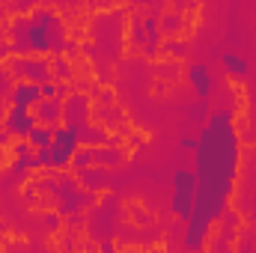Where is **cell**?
I'll return each instance as SVG.
<instances>
[{
	"label": "cell",
	"instance_id": "cell-7",
	"mask_svg": "<svg viewBox=\"0 0 256 253\" xmlns=\"http://www.w3.org/2000/svg\"><path fill=\"white\" fill-rule=\"evenodd\" d=\"M36 126H39V122H36L33 110H18V108H9V114H6V120H3V131H6L9 137H21V140H27L30 131Z\"/></svg>",
	"mask_w": 256,
	"mask_h": 253
},
{
	"label": "cell",
	"instance_id": "cell-22",
	"mask_svg": "<svg viewBox=\"0 0 256 253\" xmlns=\"http://www.w3.org/2000/svg\"><path fill=\"white\" fill-rule=\"evenodd\" d=\"M0 146H9V134H6L3 128H0Z\"/></svg>",
	"mask_w": 256,
	"mask_h": 253
},
{
	"label": "cell",
	"instance_id": "cell-2",
	"mask_svg": "<svg viewBox=\"0 0 256 253\" xmlns=\"http://www.w3.org/2000/svg\"><path fill=\"white\" fill-rule=\"evenodd\" d=\"M66 45V27L51 9H33L9 24V51L15 57H63Z\"/></svg>",
	"mask_w": 256,
	"mask_h": 253
},
{
	"label": "cell",
	"instance_id": "cell-18",
	"mask_svg": "<svg viewBox=\"0 0 256 253\" xmlns=\"http://www.w3.org/2000/svg\"><path fill=\"white\" fill-rule=\"evenodd\" d=\"M179 149H182V152H191V155H194V149H196V137H191V134H182V137H179Z\"/></svg>",
	"mask_w": 256,
	"mask_h": 253
},
{
	"label": "cell",
	"instance_id": "cell-6",
	"mask_svg": "<svg viewBox=\"0 0 256 253\" xmlns=\"http://www.w3.org/2000/svg\"><path fill=\"white\" fill-rule=\"evenodd\" d=\"M90 98L86 96H68L63 102V120H66V128H72L78 137L90 128Z\"/></svg>",
	"mask_w": 256,
	"mask_h": 253
},
{
	"label": "cell",
	"instance_id": "cell-4",
	"mask_svg": "<svg viewBox=\"0 0 256 253\" xmlns=\"http://www.w3.org/2000/svg\"><path fill=\"white\" fill-rule=\"evenodd\" d=\"M196 206V176L194 170H176L173 173V190H170V208L179 220L188 224Z\"/></svg>",
	"mask_w": 256,
	"mask_h": 253
},
{
	"label": "cell",
	"instance_id": "cell-11",
	"mask_svg": "<svg viewBox=\"0 0 256 253\" xmlns=\"http://www.w3.org/2000/svg\"><path fill=\"white\" fill-rule=\"evenodd\" d=\"M9 167H12V170H9V179H12V182H24V179H27L30 173H36L42 164H39L36 155H24V158H15Z\"/></svg>",
	"mask_w": 256,
	"mask_h": 253
},
{
	"label": "cell",
	"instance_id": "cell-13",
	"mask_svg": "<svg viewBox=\"0 0 256 253\" xmlns=\"http://www.w3.org/2000/svg\"><path fill=\"white\" fill-rule=\"evenodd\" d=\"M51 140H54V128H48V126H36L33 131H30V137H27V143H30L36 152L48 149V146H51Z\"/></svg>",
	"mask_w": 256,
	"mask_h": 253
},
{
	"label": "cell",
	"instance_id": "cell-17",
	"mask_svg": "<svg viewBox=\"0 0 256 253\" xmlns=\"http://www.w3.org/2000/svg\"><path fill=\"white\" fill-rule=\"evenodd\" d=\"M9 149H12V155H15V158H24V155H33V146H30L27 140H21V143H12Z\"/></svg>",
	"mask_w": 256,
	"mask_h": 253
},
{
	"label": "cell",
	"instance_id": "cell-5",
	"mask_svg": "<svg viewBox=\"0 0 256 253\" xmlns=\"http://www.w3.org/2000/svg\"><path fill=\"white\" fill-rule=\"evenodd\" d=\"M9 74H15L18 80H27V84H48V80H54V74H51V60H45V57H12L9 63Z\"/></svg>",
	"mask_w": 256,
	"mask_h": 253
},
{
	"label": "cell",
	"instance_id": "cell-19",
	"mask_svg": "<svg viewBox=\"0 0 256 253\" xmlns=\"http://www.w3.org/2000/svg\"><path fill=\"white\" fill-rule=\"evenodd\" d=\"M164 30H179V18L176 15H167L164 18Z\"/></svg>",
	"mask_w": 256,
	"mask_h": 253
},
{
	"label": "cell",
	"instance_id": "cell-3",
	"mask_svg": "<svg viewBox=\"0 0 256 253\" xmlns=\"http://www.w3.org/2000/svg\"><path fill=\"white\" fill-rule=\"evenodd\" d=\"M78 149H80V137H78L72 128L57 126L54 128V140H51V146L42 149V152H36V158H39V164L48 167V170H63V167H68V164L74 161Z\"/></svg>",
	"mask_w": 256,
	"mask_h": 253
},
{
	"label": "cell",
	"instance_id": "cell-21",
	"mask_svg": "<svg viewBox=\"0 0 256 253\" xmlns=\"http://www.w3.org/2000/svg\"><path fill=\"white\" fill-rule=\"evenodd\" d=\"M167 48H170L173 54H185V51H188V45H185V42H170Z\"/></svg>",
	"mask_w": 256,
	"mask_h": 253
},
{
	"label": "cell",
	"instance_id": "cell-15",
	"mask_svg": "<svg viewBox=\"0 0 256 253\" xmlns=\"http://www.w3.org/2000/svg\"><path fill=\"white\" fill-rule=\"evenodd\" d=\"M66 92H68V86L60 84V80H48V84H42V98H57V102H63Z\"/></svg>",
	"mask_w": 256,
	"mask_h": 253
},
{
	"label": "cell",
	"instance_id": "cell-9",
	"mask_svg": "<svg viewBox=\"0 0 256 253\" xmlns=\"http://www.w3.org/2000/svg\"><path fill=\"white\" fill-rule=\"evenodd\" d=\"M188 84H191L194 96H196L200 102H208V96H212V90H214V78H212L208 66L206 63L188 66Z\"/></svg>",
	"mask_w": 256,
	"mask_h": 253
},
{
	"label": "cell",
	"instance_id": "cell-8",
	"mask_svg": "<svg viewBox=\"0 0 256 253\" xmlns=\"http://www.w3.org/2000/svg\"><path fill=\"white\" fill-rule=\"evenodd\" d=\"M39 102H42V86H39V84L18 80V84L9 90V104L18 108V110H33Z\"/></svg>",
	"mask_w": 256,
	"mask_h": 253
},
{
	"label": "cell",
	"instance_id": "cell-12",
	"mask_svg": "<svg viewBox=\"0 0 256 253\" xmlns=\"http://www.w3.org/2000/svg\"><path fill=\"white\" fill-rule=\"evenodd\" d=\"M220 63H224V72L230 78H244L248 74V60L238 57V54H220Z\"/></svg>",
	"mask_w": 256,
	"mask_h": 253
},
{
	"label": "cell",
	"instance_id": "cell-16",
	"mask_svg": "<svg viewBox=\"0 0 256 253\" xmlns=\"http://www.w3.org/2000/svg\"><path fill=\"white\" fill-rule=\"evenodd\" d=\"M188 114H191L196 122H202V120L208 116V108H206V102H196V104H191V108H188Z\"/></svg>",
	"mask_w": 256,
	"mask_h": 253
},
{
	"label": "cell",
	"instance_id": "cell-23",
	"mask_svg": "<svg viewBox=\"0 0 256 253\" xmlns=\"http://www.w3.org/2000/svg\"><path fill=\"white\" fill-rule=\"evenodd\" d=\"M3 120H6V110H3V108H0V122H3Z\"/></svg>",
	"mask_w": 256,
	"mask_h": 253
},
{
	"label": "cell",
	"instance_id": "cell-1",
	"mask_svg": "<svg viewBox=\"0 0 256 253\" xmlns=\"http://www.w3.org/2000/svg\"><path fill=\"white\" fill-rule=\"evenodd\" d=\"M238 170V137L230 110H218L206 120L194 149V176H196V206L185 224V250L202 253L212 224L224 214V206L236 185Z\"/></svg>",
	"mask_w": 256,
	"mask_h": 253
},
{
	"label": "cell",
	"instance_id": "cell-10",
	"mask_svg": "<svg viewBox=\"0 0 256 253\" xmlns=\"http://www.w3.org/2000/svg\"><path fill=\"white\" fill-rule=\"evenodd\" d=\"M33 116H36L39 126L57 128L60 120H63V102H57V98H42V102L33 108Z\"/></svg>",
	"mask_w": 256,
	"mask_h": 253
},
{
	"label": "cell",
	"instance_id": "cell-20",
	"mask_svg": "<svg viewBox=\"0 0 256 253\" xmlns=\"http://www.w3.org/2000/svg\"><path fill=\"white\" fill-rule=\"evenodd\" d=\"M131 39H134V42H143V24H134V27H131Z\"/></svg>",
	"mask_w": 256,
	"mask_h": 253
},
{
	"label": "cell",
	"instance_id": "cell-14",
	"mask_svg": "<svg viewBox=\"0 0 256 253\" xmlns=\"http://www.w3.org/2000/svg\"><path fill=\"white\" fill-rule=\"evenodd\" d=\"M51 74H54V80L66 84V80L72 78V66H68V60H66V57H54V60H51Z\"/></svg>",
	"mask_w": 256,
	"mask_h": 253
}]
</instances>
